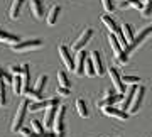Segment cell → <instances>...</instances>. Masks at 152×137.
<instances>
[{"label": "cell", "instance_id": "obj_26", "mask_svg": "<svg viewBox=\"0 0 152 137\" xmlns=\"http://www.w3.org/2000/svg\"><path fill=\"white\" fill-rule=\"evenodd\" d=\"M83 73H85L86 76H90V78L95 76V68H93L91 59H86V61H85V68H83Z\"/></svg>", "mask_w": 152, "mask_h": 137}, {"label": "cell", "instance_id": "obj_20", "mask_svg": "<svg viewBox=\"0 0 152 137\" xmlns=\"http://www.w3.org/2000/svg\"><path fill=\"white\" fill-rule=\"evenodd\" d=\"M56 108H58V105L48 107V112H46V115H44V129H51V127H53V119H54Z\"/></svg>", "mask_w": 152, "mask_h": 137}, {"label": "cell", "instance_id": "obj_23", "mask_svg": "<svg viewBox=\"0 0 152 137\" xmlns=\"http://www.w3.org/2000/svg\"><path fill=\"white\" fill-rule=\"evenodd\" d=\"M61 12V7L59 5H53L51 7V10H49L48 17H46V22H48L49 26H54L56 24V19H58V14Z\"/></svg>", "mask_w": 152, "mask_h": 137}, {"label": "cell", "instance_id": "obj_21", "mask_svg": "<svg viewBox=\"0 0 152 137\" xmlns=\"http://www.w3.org/2000/svg\"><path fill=\"white\" fill-rule=\"evenodd\" d=\"M120 27H122V31H120V34H122V36H124V39H125V42L129 44L132 41V39H134V27H132L130 24H122V26H120Z\"/></svg>", "mask_w": 152, "mask_h": 137}, {"label": "cell", "instance_id": "obj_3", "mask_svg": "<svg viewBox=\"0 0 152 137\" xmlns=\"http://www.w3.org/2000/svg\"><path fill=\"white\" fill-rule=\"evenodd\" d=\"M42 48V41L41 39H31V41H19V42L12 44V51L14 53H26V51H32Z\"/></svg>", "mask_w": 152, "mask_h": 137}, {"label": "cell", "instance_id": "obj_2", "mask_svg": "<svg viewBox=\"0 0 152 137\" xmlns=\"http://www.w3.org/2000/svg\"><path fill=\"white\" fill-rule=\"evenodd\" d=\"M27 107H29V100L24 98L17 108L15 115H14V122H12V132H17L24 124V119H26V114H27Z\"/></svg>", "mask_w": 152, "mask_h": 137}, {"label": "cell", "instance_id": "obj_29", "mask_svg": "<svg viewBox=\"0 0 152 137\" xmlns=\"http://www.w3.org/2000/svg\"><path fill=\"white\" fill-rule=\"evenodd\" d=\"M139 81H140L139 76H129V75L122 76V83H124V85H137Z\"/></svg>", "mask_w": 152, "mask_h": 137}, {"label": "cell", "instance_id": "obj_27", "mask_svg": "<svg viewBox=\"0 0 152 137\" xmlns=\"http://www.w3.org/2000/svg\"><path fill=\"white\" fill-rule=\"evenodd\" d=\"M142 15L144 17H151V10H152V0H144V5H142Z\"/></svg>", "mask_w": 152, "mask_h": 137}, {"label": "cell", "instance_id": "obj_22", "mask_svg": "<svg viewBox=\"0 0 152 137\" xmlns=\"http://www.w3.org/2000/svg\"><path fill=\"white\" fill-rule=\"evenodd\" d=\"M0 41H2V42H7V44H15V42H19L20 39L17 37V36H14V34L4 31V29H0Z\"/></svg>", "mask_w": 152, "mask_h": 137}, {"label": "cell", "instance_id": "obj_10", "mask_svg": "<svg viewBox=\"0 0 152 137\" xmlns=\"http://www.w3.org/2000/svg\"><path fill=\"white\" fill-rule=\"evenodd\" d=\"M51 105H59V100L58 98H49V100H37V102H34V103H31L27 107V110H31V112H39V110L42 108H48V107H51Z\"/></svg>", "mask_w": 152, "mask_h": 137}, {"label": "cell", "instance_id": "obj_4", "mask_svg": "<svg viewBox=\"0 0 152 137\" xmlns=\"http://www.w3.org/2000/svg\"><path fill=\"white\" fill-rule=\"evenodd\" d=\"M46 83H48V76L46 75H41V76L37 78V83H36V88H29L27 90V98H31V100H34V102H37V100H41L42 98V90H44V86H46Z\"/></svg>", "mask_w": 152, "mask_h": 137}, {"label": "cell", "instance_id": "obj_17", "mask_svg": "<svg viewBox=\"0 0 152 137\" xmlns=\"http://www.w3.org/2000/svg\"><path fill=\"white\" fill-rule=\"evenodd\" d=\"M108 42H110V46H112V51H113L115 58H118L124 48H122V44H120L118 37H117V36H115L113 32H110V34H108Z\"/></svg>", "mask_w": 152, "mask_h": 137}, {"label": "cell", "instance_id": "obj_37", "mask_svg": "<svg viewBox=\"0 0 152 137\" xmlns=\"http://www.w3.org/2000/svg\"><path fill=\"white\" fill-rule=\"evenodd\" d=\"M0 73H2V70H0Z\"/></svg>", "mask_w": 152, "mask_h": 137}, {"label": "cell", "instance_id": "obj_30", "mask_svg": "<svg viewBox=\"0 0 152 137\" xmlns=\"http://www.w3.org/2000/svg\"><path fill=\"white\" fill-rule=\"evenodd\" d=\"M5 83L0 78V105H5Z\"/></svg>", "mask_w": 152, "mask_h": 137}, {"label": "cell", "instance_id": "obj_33", "mask_svg": "<svg viewBox=\"0 0 152 137\" xmlns=\"http://www.w3.org/2000/svg\"><path fill=\"white\" fill-rule=\"evenodd\" d=\"M32 129L34 132H44V125L41 120H32Z\"/></svg>", "mask_w": 152, "mask_h": 137}, {"label": "cell", "instance_id": "obj_1", "mask_svg": "<svg viewBox=\"0 0 152 137\" xmlns=\"http://www.w3.org/2000/svg\"><path fill=\"white\" fill-rule=\"evenodd\" d=\"M151 32H152V26H145V27L139 32V36H137V37H134L130 42L125 46L124 51L127 53V54H132V53H134V51H135L137 48H139V46H140V44L144 42L147 37H149V36H151Z\"/></svg>", "mask_w": 152, "mask_h": 137}, {"label": "cell", "instance_id": "obj_7", "mask_svg": "<svg viewBox=\"0 0 152 137\" xmlns=\"http://www.w3.org/2000/svg\"><path fill=\"white\" fill-rule=\"evenodd\" d=\"M91 36H93V29H85L81 34H80V37L76 39L75 42H73V46H71V49L73 51H80V49H83L85 46H86V42H90V39H91Z\"/></svg>", "mask_w": 152, "mask_h": 137}, {"label": "cell", "instance_id": "obj_16", "mask_svg": "<svg viewBox=\"0 0 152 137\" xmlns=\"http://www.w3.org/2000/svg\"><path fill=\"white\" fill-rule=\"evenodd\" d=\"M91 63H93V68H95V75L102 76L105 73V68H103V61H102V56L98 51H93L91 53Z\"/></svg>", "mask_w": 152, "mask_h": 137}, {"label": "cell", "instance_id": "obj_32", "mask_svg": "<svg viewBox=\"0 0 152 137\" xmlns=\"http://www.w3.org/2000/svg\"><path fill=\"white\" fill-rule=\"evenodd\" d=\"M102 4H103V9L107 12H113L115 10V5H113L112 0H102Z\"/></svg>", "mask_w": 152, "mask_h": 137}, {"label": "cell", "instance_id": "obj_6", "mask_svg": "<svg viewBox=\"0 0 152 137\" xmlns=\"http://www.w3.org/2000/svg\"><path fill=\"white\" fill-rule=\"evenodd\" d=\"M144 97H145V88L144 86H137L135 88V93H134V98H132V103L129 107V112L130 114H137L139 108L144 103Z\"/></svg>", "mask_w": 152, "mask_h": 137}, {"label": "cell", "instance_id": "obj_13", "mask_svg": "<svg viewBox=\"0 0 152 137\" xmlns=\"http://www.w3.org/2000/svg\"><path fill=\"white\" fill-rule=\"evenodd\" d=\"M102 110H103L105 115H108V117H117L120 120H127V119H129V114H127V112H124V110H120V108H115L113 105L102 107Z\"/></svg>", "mask_w": 152, "mask_h": 137}, {"label": "cell", "instance_id": "obj_5", "mask_svg": "<svg viewBox=\"0 0 152 137\" xmlns=\"http://www.w3.org/2000/svg\"><path fill=\"white\" fill-rule=\"evenodd\" d=\"M64 115H66V107L64 105H58L54 119H53V129H54L56 134H63L64 132Z\"/></svg>", "mask_w": 152, "mask_h": 137}, {"label": "cell", "instance_id": "obj_12", "mask_svg": "<svg viewBox=\"0 0 152 137\" xmlns=\"http://www.w3.org/2000/svg\"><path fill=\"white\" fill-rule=\"evenodd\" d=\"M22 68V76H20V80H22V92H20V95H26L27 93V90L31 88V66L29 64H22L20 66Z\"/></svg>", "mask_w": 152, "mask_h": 137}, {"label": "cell", "instance_id": "obj_11", "mask_svg": "<svg viewBox=\"0 0 152 137\" xmlns=\"http://www.w3.org/2000/svg\"><path fill=\"white\" fill-rule=\"evenodd\" d=\"M59 56H61V59H63V63L66 64V68H69V70L75 68V58H73L68 46H64V44L59 46Z\"/></svg>", "mask_w": 152, "mask_h": 137}, {"label": "cell", "instance_id": "obj_25", "mask_svg": "<svg viewBox=\"0 0 152 137\" xmlns=\"http://www.w3.org/2000/svg\"><path fill=\"white\" fill-rule=\"evenodd\" d=\"M76 108H78V114H80V115L83 117V119H86L88 115H90V114H88V108H86V103H85V100H78V102H76Z\"/></svg>", "mask_w": 152, "mask_h": 137}, {"label": "cell", "instance_id": "obj_36", "mask_svg": "<svg viewBox=\"0 0 152 137\" xmlns=\"http://www.w3.org/2000/svg\"><path fill=\"white\" fill-rule=\"evenodd\" d=\"M19 132H20L24 137H27L29 134H31V129H27V127H20V129H19Z\"/></svg>", "mask_w": 152, "mask_h": 137}, {"label": "cell", "instance_id": "obj_18", "mask_svg": "<svg viewBox=\"0 0 152 137\" xmlns=\"http://www.w3.org/2000/svg\"><path fill=\"white\" fill-rule=\"evenodd\" d=\"M22 5H24V0H14V2H12L10 10H9V17H10L12 21H17V19H19Z\"/></svg>", "mask_w": 152, "mask_h": 137}, {"label": "cell", "instance_id": "obj_9", "mask_svg": "<svg viewBox=\"0 0 152 137\" xmlns=\"http://www.w3.org/2000/svg\"><path fill=\"white\" fill-rule=\"evenodd\" d=\"M120 98H122V95H120V93H113V92L108 88V90L105 92L103 98L96 102V107H100V108H102V107H107V105H113L115 102H118Z\"/></svg>", "mask_w": 152, "mask_h": 137}, {"label": "cell", "instance_id": "obj_14", "mask_svg": "<svg viewBox=\"0 0 152 137\" xmlns=\"http://www.w3.org/2000/svg\"><path fill=\"white\" fill-rule=\"evenodd\" d=\"M85 61H86V53L83 49L76 51V61H75V73L78 76H83L85 73H83V68H85Z\"/></svg>", "mask_w": 152, "mask_h": 137}, {"label": "cell", "instance_id": "obj_15", "mask_svg": "<svg viewBox=\"0 0 152 137\" xmlns=\"http://www.w3.org/2000/svg\"><path fill=\"white\" fill-rule=\"evenodd\" d=\"M135 88H137V85H130V88L127 92H124L125 95H124V98H122V103H120V110H124V112L129 110V107L132 103V98H134V93H135Z\"/></svg>", "mask_w": 152, "mask_h": 137}, {"label": "cell", "instance_id": "obj_35", "mask_svg": "<svg viewBox=\"0 0 152 137\" xmlns=\"http://www.w3.org/2000/svg\"><path fill=\"white\" fill-rule=\"evenodd\" d=\"M10 71H12V75H20L22 68L20 66H17V64H14V66H10Z\"/></svg>", "mask_w": 152, "mask_h": 137}, {"label": "cell", "instance_id": "obj_31", "mask_svg": "<svg viewBox=\"0 0 152 137\" xmlns=\"http://www.w3.org/2000/svg\"><path fill=\"white\" fill-rule=\"evenodd\" d=\"M58 134H51V132H31L27 137H56Z\"/></svg>", "mask_w": 152, "mask_h": 137}, {"label": "cell", "instance_id": "obj_34", "mask_svg": "<svg viewBox=\"0 0 152 137\" xmlns=\"http://www.w3.org/2000/svg\"><path fill=\"white\" fill-rule=\"evenodd\" d=\"M71 93V90L68 86H58V95H63V97H68Z\"/></svg>", "mask_w": 152, "mask_h": 137}, {"label": "cell", "instance_id": "obj_8", "mask_svg": "<svg viewBox=\"0 0 152 137\" xmlns=\"http://www.w3.org/2000/svg\"><path fill=\"white\" fill-rule=\"evenodd\" d=\"M108 75H110V80L113 83V88L117 90V93H124L125 92V85L122 83V76H120V73L117 68H108Z\"/></svg>", "mask_w": 152, "mask_h": 137}, {"label": "cell", "instance_id": "obj_28", "mask_svg": "<svg viewBox=\"0 0 152 137\" xmlns=\"http://www.w3.org/2000/svg\"><path fill=\"white\" fill-rule=\"evenodd\" d=\"M58 81H59V86H68L69 88V80L66 76L64 71H58Z\"/></svg>", "mask_w": 152, "mask_h": 137}, {"label": "cell", "instance_id": "obj_24", "mask_svg": "<svg viewBox=\"0 0 152 137\" xmlns=\"http://www.w3.org/2000/svg\"><path fill=\"white\" fill-rule=\"evenodd\" d=\"M10 83H12V90L15 95H20L22 92V80H20V75H14L10 78Z\"/></svg>", "mask_w": 152, "mask_h": 137}, {"label": "cell", "instance_id": "obj_19", "mask_svg": "<svg viewBox=\"0 0 152 137\" xmlns=\"http://www.w3.org/2000/svg\"><path fill=\"white\" fill-rule=\"evenodd\" d=\"M31 9H32V14L37 19H44V4L42 0H31Z\"/></svg>", "mask_w": 152, "mask_h": 137}]
</instances>
